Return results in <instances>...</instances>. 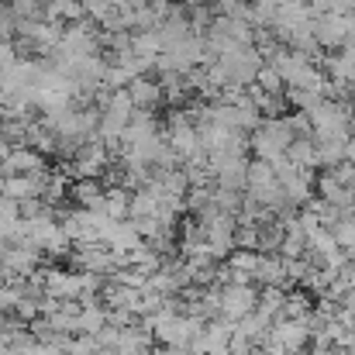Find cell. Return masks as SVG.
I'll return each instance as SVG.
<instances>
[{"mask_svg": "<svg viewBox=\"0 0 355 355\" xmlns=\"http://www.w3.org/2000/svg\"><path fill=\"white\" fill-rule=\"evenodd\" d=\"M345 162H349V166L355 169V138L349 141V148H345Z\"/></svg>", "mask_w": 355, "mask_h": 355, "instance_id": "cell-5", "label": "cell"}, {"mask_svg": "<svg viewBox=\"0 0 355 355\" xmlns=\"http://www.w3.org/2000/svg\"><path fill=\"white\" fill-rule=\"evenodd\" d=\"M286 159L297 166V169H304V173H311V169H318L321 166V155H318V141L314 138H297L290 148H286Z\"/></svg>", "mask_w": 355, "mask_h": 355, "instance_id": "cell-3", "label": "cell"}, {"mask_svg": "<svg viewBox=\"0 0 355 355\" xmlns=\"http://www.w3.org/2000/svg\"><path fill=\"white\" fill-rule=\"evenodd\" d=\"M255 87H259L262 94H269V97H279L286 83H283V76L276 73V66H269V62H266V66L259 69V76H255Z\"/></svg>", "mask_w": 355, "mask_h": 355, "instance_id": "cell-4", "label": "cell"}, {"mask_svg": "<svg viewBox=\"0 0 355 355\" xmlns=\"http://www.w3.org/2000/svg\"><path fill=\"white\" fill-rule=\"evenodd\" d=\"M293 141H297V135H293V128H290L286 118H266L252 131V138H248L255 159H262V162H276L279 155H286V148Z\"/></svg>", "mask_w": 355, "mask_h": 355, "instance_id": "cell-1", "label": "cell"}, {"mask_svg": "<svg viewBox=\"0 0 355 355\" xmlns=\"http://www.w3.org/2000/svg\"><path fill=\"white\" fill-rule=\"evenodd\" d=\"M128 94H131L135 111H152V107L162 101V83H155V80H148V76H138V80H131Z\"/></svg>", "mask_w": 355, "mask_h": 355, "instance_id": "cell-2", "label": "cell"}]
</instances>
